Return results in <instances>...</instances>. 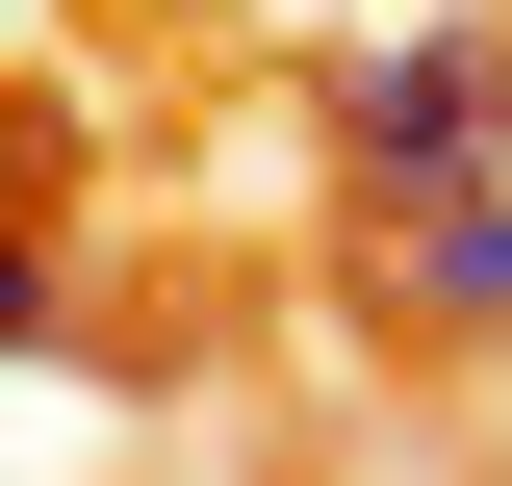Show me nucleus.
<instances>
[{"label": "nucleus", "mask_w": 512, "mask_h": 486, "mask_svg": "<svg viewBox=\"0 0 512 486\" xmlns=\"http://www.w3.org/2000/svg\"><path fill=\"white\" fill-rule=\"evenodd\" d=\"M333 307H359L384 359H512V154L359 205V231H333Z\"/></svg>", "instance_id": "1"}, {"label": "nucleus", "mask_w": 512, "mask_h": 486, "mask_svg": "<svg viewBox=\"0 0 512 486\" xmlns=\"http://www.w3.org/2000/svg\"><path fill=\"white\" fill-rule=\"evenodd\" d=\"M487 154H512V52H487V26H384V52H333V205L487 180Z\"/></svg>", "instance_id": "2"}, {"label": "nucleus", "mask_w": 512, "mask_h": 486, "mask_svg": "<svg viewBox=\"0 0 512 486\" xmlns=\"http://www.w3.org/2000/svg\"><path fill=\"white\" fill-rule=\"evenodd\" d=\"M0 359H77V256H52V154L0 103Z\"/></svg>", "instance_id": "3"}]
</instances>
